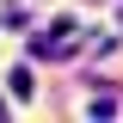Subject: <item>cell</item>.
<instances>
[{"label":"cell","instance_id":"6da1fadb","mask_svg":"<svg viewBox=\"0 0 123 123\" xmlns=\"http://www.w3.org/2000/svg\"><path fill=\"white\" fill-rule=\"evenodd\" d=\"M74 43H80V25H74V18H55L43 37H31L37 55H74Z\"/></svg>","mask_w":123,"mask_h":123}]
</instances>
